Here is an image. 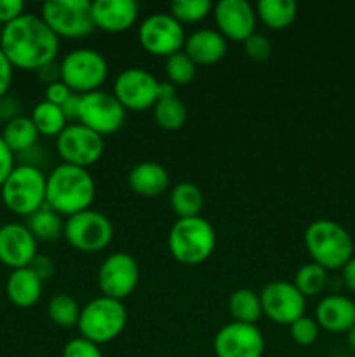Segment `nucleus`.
I'll return each mask as SVG.
<instances>
[{
    "mask_svg": "<svg viewBox=\"0 0 355 357\" xmlns=\"http://www.w3.org/2000/svg\"><path fill=\"white\" fill-rule=\"evenodd\" d=\"M0 49L14 68L37 72L42 66L54 63L59 52V38L40 16L24 13L17 20L3 24Z\"/></svg>",
    "mask_w": 355,
    "mask_h": 357,
    "instance_id": "1",
    "label": "nucleus"
},
{
    "mask_svg": "<svg viewBox=\"0 0 355 357\" xmlns=\"http://www.w3.org/2000/svg\"><path fill=\"white\" fill-rule=\"evenodd\" d=\"M96 197V183L84 167L59 164L52 167L45 183V206L61 216H73L90 209Z\"/></svg>",
    "mask_w": 355,
    "mask_h": 357,
    "instance_id": "2",
    "label": "nucleus"
},
{
    "mask_svg": "<svg viewBox=\"0 0 355 357\" xmlns=\"http://www.w3.org/2000/svg\"><path fill=\"white\" fill-rule=\"evenodd\" d=\"M305 248L313 264L326 271H340L354 257L350 234L333 220H315L305 230Z\"/></svg>",
    "mask_w": 355,
    "mask_h": 357,
    "instance_id": "3",
    "label": "nucleus"
},
{
    "mask_svg": "<svg viewBox=\"0 0 355 357\" xmlns=\"http://www.w3.org/2000/svg\"><path fill=\"white\" fill-rule=\"evenodd\" d=\"M169 253L181 265H200L216 248V232L202 216L176 220L167 237Z\"/></svg>",
    "mask_w": 355,
    "mask_h": 357,
    "instance_id": "4",
    "label": "nucleus"
},
{
    "mask_svg": "<svg viewBox=\"0 0 355 357\" xmlns=\"http://www.w3.org/2000/svg\"><path fill=\"white\" fill-rule=\"evenodd\" d=\"M45 183L47 176L40 167L16 164L0 187L2 202L10 213L28 218L45 206Z\"/></svg>",
    "mask_w": 355,
    "mask_h": 357,
    "instance_id": "5",
    "label": "nucleus"
},
{
    "mask_svg": "<svg viewBox=\"0 0 355 357\" xmlns=\"http://www.w3.org/2000/svg\"><path fill=\"white\" fill-rule=\"evenodd\" d=\"M125 324H127V310L124 303L120 300L101 295L82 307L77 328L80 337L101 345L120 337L122 331L125 330Z\"/></svg>",
    "mask_w": 355,
    "mask_h": 357,
    "instance_id": "6",
    "label": "nucleus"
},
{
    "mask_svg": "<svg viewBox=\"0 0 355 357\" xmlns=\"http://www.w3.org/2000/svg\"><path fill=\"white\" fill-rule=\"evenodd\" d=\"M106 77V59L94 49H73L59 63V79L72 89V93L87 94L100 91Z\"/></svg>",
    "mask_w": 355,
    "mask_h": 357,
    "instance_id": "7",
    "label": "nucleus"
},
{
    "mask_svg": "<svg viewBox=\"0 0 355 357\" xmlns=\"http://www.w3.org/2000/svg\"><path fill=\"white\" fill-rule=\"evenodd\" d=\"M40 17L58 38H84L94 31L89 0H47L42 3Z\"/></svg>",
    "mask_w": 355,
    "mask_h": 357,
    "instance_id": "8",
    "label": "nucleus"
},
{
    "mask_svg": "<svg viewBox=\"0 0 355 357\" xmlns=\"http://www.w3.org/2000/svg\"><path fill=\"white\" fill-rule=\"evenodd\" d=\"M63 237L80 253H100L110 246L113 225L103 213L86 209L66 218Z\"/></svg>",
    "mask_w": 355,
    "mask_h": 357,
    "instance_id": "9",
    "label": "nucleus"
},
{
    "mask_svg": "<svg viewBox=\"0 0 355 357\" xmlns=\"http://www.w3.org/2000/svg\"><path fill=\"white\" fill-rule=\"evenodd\" d=\"M103 136L79 122L66 126L61 135L56 138V152L63 164L84 167V169L96 164L103 155Z\"/></svg>",
    "mask_w": 355,
    "mask_h": 357,
    "instance_id": "10",
    "label": "nucleus"
},
{
    "mask_svg": "<svg viewBox=\"0 0 355 357\" xmlns=\"http://www.w3.org/2000/svg\"><path fill=\"white\" fill-rule=\"evenodd\" d=\"M138 38L141 47L153 56L176 54L183 49L184 30L183 24L178 23L171 14L155 13L141 21L138 28Z\"/></svg>",
    "mask_w": 355,
    "mask_h": 357,
    "instance_id": "11",
    "label": "nucleus"
},
{
    "mask_svg": "<svg viewBox=\"0 0 355 357\" xmlns=\"http://www.w3.org/2000/svg\"><path fill=\"white\" fill-rule=\"evenodd\" d=\"M125 108L118 103L113 93L93 91L82 94L79 124L86 126L100 136H110L124 126Z\"/></svg>",
    "mask_w": 355,
    "mask_h": 357,
    "instance_id": "12",
    "label": "nucleus"
},
{
    "mask_svg": "<svg viewBox=\"0 0 355 357\" xmlns=\"http://www.w3.org/2000/svg\"><path fill=\"white\" fill-rule=\"evenodd\" d=\"M139 282L138 261L132 255L117 251L108 255L97 271V286L101 295L113 300H124L131 295Z\"/></svg>",
    "mask_w": 355,
    "mask_h": 357,
    "instance_id": "13",
    "label": "nucleus"
},
{
    "mask_svg": "<svg viewBox=\"0 0 355 357\" xmlns=\"http://www.w3.org/2000/svg\"><path fill=\"white\" fill-rule=\"evenodd\" d=\"M159 82L145 68H125L113 82V96L125 110L145 112L159 100Z\"/></svg>",
    "mask_w": 355,
    "mask_h": 357,
    "instance_id": "14",
    "label": "nucleus"
},
{
    "mask_svg": "<svg viewBox=\"0 0 355 357\" xmlns=\"http://www.w3.org/2000/svg\"><path fill=\"white\" fill-rule=\"evenodd\" d=\"M261 310L271 323L289 326L305 316L306 298L296 289L292 282L274 281L260 293Z\"/></svg>",
    "mask_w": 355,
    "mask_h": 357,
    "instance_id": "15",
    "label": "nucleus"
},
{
    "mask_svg": "<svg viewBox=\"0 0 355 357\" xmlns=\"http://www.w3.org/2000/svg\"><path fill=\"white\" fill-rule=\"evenodd\" d=\"M212 351L216 357H263L265 337L256 324L232 321L214 335Z\"/></svg>",
    "mask_w": 355,
    "mask_h": 357,
    "instance_id": "16",
    "label": "nucleus"
},
{
    "mask_svg": "<svg viewBox=\"0 0 355 357\" xmlns=\"http://www.w3.org/2000/svg\"><path fill=\"white\" fill-rule=\"evenodd\" d=\"M212 16L218 31L226 40L242 44L256 28V10L247 0H219L212 6Z\"/></svg>",
    "mask_w": 355,
    "mask_h": 357,
    "instance_id": "17",
    "label": "nucleus"
},
{
    "mask_svg": "<svg viewBox=\"0 0 355 357\" xmlns=\"http://www.w3.org/2000/svg\"><path fill=\"white\" fill-rule=\"evenodd\" d=\"M37 243L24 223L9 222L0 225V264L10 271L30 267L37 257Z\"/></svg>",
    "mask_w": 355,
    "mask_h": 357,
    "instance_id": "18",
    "label": "nucleus"
},
{
    "mask_svg": "<svg viewBox=\"0 0 355 357\" xmlns=\"http://www.w3.org/2000/svg\"><path fill=\"white\" fill-rule=\"evenodd\" d=\"M138 13V3L132 0H96L93 2L94 28L106 33H122L136 23Z\"/></svg>",
    "mask_w": 355,
    "mask_h": 357,
    "instance_id": "19",
    "label": "nucleus"
},
{
    "mask_svg": "<svg viewBox=\"0 0 355 357\" xmlns=\"http://www.w3.org/2000/svg\"><path fill=\"white\" fill-rule=\"evenodd\" d=\"M319 328L331 333H347L355 326V302L343 295H327L315 309Z\"/></svg>",
    "mask_w": 355,
    "mask_h": 357,
    "instance_id": "20",
    "label": "nucleus"
},
{
    "mask_svg": "<svg viewBox=\"0 0 355 357\" xmlns=\"http://www.w3.org/2000/svg\"><path fill=\"white\" fill-rule=\"evenodd\" d=\"M183 52L195 65H214L221 61L226 52V38L212 28H202L188 35Z\"/></svg>",
    "mask_w": 355,
    "mask_h": 357,
    "instance_id": "21",
    "label": "nucleus"
},
{
    "mask_svg": "<svg viewBox=\"0 0 355 357\" xmlns=\"http://www.w3.org/2000/svg\"><path fill=\"white\" fill-rule=\"evenodd\" d=\"M129 188L136 195L145 199H153L162 195L169 187V173L166 167L153 160H145L131 167L127 174Z\"/></svg>",
    "mask_w": 355,
    "mask_h": 357,
    "instance_id": "22",
    "label": "nucleus"
},
{
    "mask_svg": "<svg viewBox=\"0 0 355 357\" xmlns=\"http://www.w3.org/2000/svg\"><path fill=\"white\" fill-rule=\"evenodd\" d=\"M44 281L30 267L10 271L6 282L7 298L19 309H30L40 300Z\"/></svg>",
    "mask_w": 355,
    "mask_h": 357,
    "instance_id": "23",
    "label": "nucleus"
},
{
    "mask_svg": "<svg viewBox=\"0 0 355 357\" xmlns=\"http://www.w3.org/2000/svg\"><path fill=\"white\" fill-rule=\"evenodd\" d=\"M256 17L270 30H285L296 20L298 6L294 0H260L254 7Z\"/></svg>",
    "mask_w": 355,
    "mask_h": 357,
    "instance_id": "24",
    "label": "nucleus"
},
{
    "mask_svg": "<svg viewBox=\"0 0 355 357\" xmlns=\"http://www.w3.org/2000/svg\"><path fill=\"white\" fill-rule=\"evenodd\" d=\"M2 139L7 143L10 150L16 155H21L26 150L33 149L38 142V131L33 126L30 117L26 115H19V117L13 119V121L6 122L2 129Z\"/></svg>",
    "mask_w": 355,
    "mask_h": 357,
    "instance_id": "25",
    "label": "nucleus"
},
{
    "mask_svg": "<svg viewBox=\"0 0 355 357\" xmlns=\"http://www.w3.org/2000/svg\"><path fill=\"white\" fill-rule=\"evenodd\" d=\"M169 204L178 220L194 218V216H200L202 208H204V194L191 181H181L171 192Z\"/></svg>",
    "mask_w": 355,
    "mask_h": 357,
    "instance_id": "26",
    "label": "nucleus"
},
{
    "mask_svg": "<svg viewBox=\"0 0 355 357\" xmlns=\"http://www.w3.org/2000/svg\"><path fill=\"white\" fill-rule=\"evenodd\" d=\"M228 312L237 323L256 324L263 316L260 295L249 288L235 289L228 298Z\"/></svg>",
    "mask_w": 355,
    "mask_h": 357,
    "instance_id": "27",
    "label": "nucleus"
},
{
    "mask_svg": "<svg viewBox=\"0 0 355 357\" xmlns=\"http://www.w3.org/2000/svg\"><path fill=\"white\" fill-rule=\"evenodd\" d=\"M30 119L35 128H37L38 135L49 136V138H58L63 129L68 126V121H66L61 107L49 103L45 100L35 105Z\"/></svg>",
    "mask_w": 355,
    "mask_h": 357,
    "instance_id": "28",
    "label": "nucleus"
},
{
    "mask_svg": "<svg viewBox=\"0 0 355 357\" xmlns=\"http://www.w3.org/2000/svg\"><path fill=\"white\" fill-rule=\"evenodd\" d=\"M33 237L37 241H56L63 236L65 232V222H63L61 215H58L56 211H52L49 206H44L38 211H35L33 215L28 216L26 223Z\"/></svg>",
    "mask_w": 355,
    "mask_h": 357,
    "instance_id": "29",
    "label": "nucleus"
},
{
    "mask_svg": "<svg viewBox=\"0 0 355 357\" xmlns=\"http://www.w3.org/2000/svg\"><path fill=\"white\" fill-rule=\"evenodd\" d=\"M188 117V110L183 101L178 96L159 100L153 105V119L157 126L164 131H178L184 126Z\"/></svg>",
    "mask_w": 355,
    "mask_h": 357,
    "instance_id": "30",
    "label": "nucleus"
},
{
    "mask_svg": "<svg viewBox=\"0 0 355 357\" xmlns=\"http://www.w3.org/2000/svg\"><path fill=\"white\" fill-rule=\"evenodd\" d=\"M80 305L73 296L58 293L47 303V316L54 324L61 328H73L79 324Z\"/></svg>",
    "mask_w": 355,
    "mask_h": 357,
    "instance_id": "31",
    "label": "nucleus"
},
{
    "mask_svg": "<svg viewBox=\"0 0 355 357\" xmlns=\"http://www.w3.org/2000/svg\"><path fill=\"white\" fill-rule=\"evenodd\" d=\"M326 282H327L326 268H322L320 265L310 261V264L301 265V267L298 268L292 284H294L296 289H298V291L306 298V296L319 295V293L326 288Z\"/></svg>",
    "mask_w": 355,
    "mask_h": 357,
    "instance_id": "32",
    "label": "nucleus"
},
{
    "mask_svg": "<svg viewBox=\"0 0 355 357\" xmlns=\"http://www.w3.org/2000/svg\"><path fill=\"white\" fill-rule=\"evenodd\" d=\"M211 13L212 3L209 0H176L169 6V14L181 24L198 23Z\"/></svg>",
    "mask_w": 355,
    "mask_h": 357,
    "instance_id": "33",
    "label": "nucleus"
},
{
    "mask_svg": "<svg viewBox=\"0 0 355 357\" xmlns=\"http://www.w3.org/2000/svg\"><path fill=\"white\" fill-rule=\"evenodd\" d=\"M195 73H197V65L183 51L166 58L167 80L174 86H187L195 79Z\"/></svg>",
    "mask_w": 355,
    "mask_h": 357,
    "instance_id": "34",
    "label": "nucleus"
},
{
    "mask_svg": "<svg viewBox=\"0 0 355 357\" xmlns=\"http://www.w3.org/2000/svg\"><path fill=\"white\" fill-rule=\"evenodd\" d=\"M319 324L315 319L308 316H301L296 319L294 323L289 324V335H291L292 342L301 347H308V345L315 344L319 338Z\"/></svg>",
    "mask_w": 355,
    "mask_h": 357,
    "instance_id": "35",
    "label": "nucleus"
},
{
    "mask_svg": "<svg viewBox=\"0 0 355 357\" xmlns=\"http://www.w3.org/2000/svg\"><path fill=\"white\" fill-rule=\"evenodd\" d=\"M244 52L253 61H267L271 54V42L267 35L254 31L247 40L242 42Z\"/></svg>",
    "mask_w": 355,
    "mask_h": 357,
    "instance_id": "36",
    "label": "nucleus"
},
{
    "mask_svg": "<svg viewBox=\"0 0 355 357\" xmlns=\"http://www.w3.org/2000/svg\"><path fill=\"white\" fill-rule=\"evenodd\" d=\"M61 357H103V352H101L100 345L93 344L84 337H77L66 342Z\"/></svg>",
    "mask_w": 355,
    "mask_h": 357,
    "instance_id": "37",
    "label": "nucleus"
},
{
    "mask_svg": "<svg viewBox=\"0 0 355 357\" xmlns=\"http://www.w3.org/2000/svg\"><path fill=\"white\" fill-rule=\"evenodd\" d=\"M14 167H16V153L7 146V143L0 136V187L7 180V176L13 173Z\"/></svg>",
    "mask_w": 355,
    "mask_h": 357,
    "instance_id": "38",
    "label": "nucleus"
},
{
    "mask_svg": "<svg viewBox=\"0 0 355 357\" xmlns=\"http://www.w3.org/2000/svg\"><path fill=\"white\" fill-rule=\"evenodd\" d=\"M72 94V89L65 82H61V80L45 86V101H49L52 105H58V107H61Z\"/></svg>",
    "mask_w": 355,
    "mask_h": 357,
    "instance_id": "39",
    "label": "nucleus"
},
{
    "mask_svg": "<svg viewBox=\"0 0 355 357\" xmlns=\"http://www.w3.org/2000/svg\"><path fill=\"white\" fill-rule=\"evenodd\" d=\"M21 14H24L23 0H0V23H10Z\"/></svg>",
    "mask_w": 355,
    "mask_h": 357,
    "instance_id": "40",
    "label": "nucleus"
},
{
    "mask_svg": "<svg viewBox=\"0 0 355 357\" xmlns=\"http://www.w3.org/2000/svg\"><path fill=\"white\" fill-rule=\"evenodd\" d=\"M21 115V103L17 98L6 94V96L0 98V121H3V124L13 119L19 117Z\"/></svg>",
    "mask_w": 355,
    "mask_h": 357,
    "instance_id": "41",
    "label": "nucleus"
},
{
    "mask_svg": "<svg viewBox=\"0 0 355 357\" xmlns=\"http://www.w3.org/2000/svg\"><path fill=\"white\" fill-rule=\"evenodd\" d=\"M13 77H14V66L10 65L7 56L3 54V51L0 49V98L9 94L10 84H13Z\"/></svg>",
    "mask_w": 355,
    "mask_h": 357,
    "instance_id": "42",
    "label": "nucleus"
},
{
    "mask_svg": "<svg viewBox=\"0 0 355 357\" xmlns=\"http://www.w3.org/2000/svg\"><path fill=\"white\" fill-rule=\"evenodd\" d=\"M30 268L42 279V281H47V279L52 278L54 274V261L51 260L45 255H37L33 258V261L30 264Z\"/></svg>",
    "mask_w": 355,
    "mask_h": 357,
    "instance_id": "43",
    "label": "nucleus"
},
{
    "mask_svg": "<svg viewBox=\"0 0 355 357\" xmlns=\"http://www.w3.org/2000/svg\"><path fill=\"white\" fill-rule=\"evenodd\" d=\"M80 100H82V94L73 93L65 103L61 105V110L65 114L66 121H70V124L73 122H79V114H80Z\"/></svg>",
    "mask_w": 355,
    "mask_h": 357,
    "instance_id": "44",
    "label": "nucleus"
},
{
    "mask_svg": "<svg viewBox=\"0 0 355 357\" xmlns=\"http://www.w3.org/2000/svg\"><path fill=\"white\" fill-rule=\"evenodd\" d=\"M37 75L38 79L42 80L44 84H52V82H58L59 79V65H56V63H49V65L42 66L40 70H37Z\"/></svg>",
    "mask_w": 355,
    "mask_h": 357,
    "instance_id": "45",
    "label": "nucleus"
},
{
    "mask_svg": "<svg viewBox=\"0 0 355 357\" xmlns=\"http://www.w3.org/2000/svg\"><path fill=\"white\" fill-rule=\"evenodd\" d=\"M341 278H343L345 286L355 293V257H352L341 268Z\"/></svg>",
    "mask_w": 355,
    "mask_h": 357,
    "instance_id": "46",
    "label": "nucleus"
},
{
    "mask_svg": "<svg viewBox=\"0 0 355 357\" xmlns=\"http://www.w3.org/2000/svg\"><path fill=\"white\" fill-rule=\"evenodd\" d=\"M174 96H176V86H174V84H171L169 80L159 82V100H167V98H174Z\"/></svg>",
    "mask_w": 355,
    "mask_h": 357,
    "instance_id": "47",
    "label": "nucleus"
},
{
    "mask_svg": "<svg viewBox=\"0 0 355 357\" xmlns=\"http://www.w3.org/2000/svg\"><path fill=\"white\" fill-rule=\"evenodd\" d=\"M347 344L355 352V326L350 331H347Z\"/></svg>",
    "mask_w": 355,
    "mask_h": 357,
    "instance_id": "48",
    "label": "nucleus"
}]
</instances>
